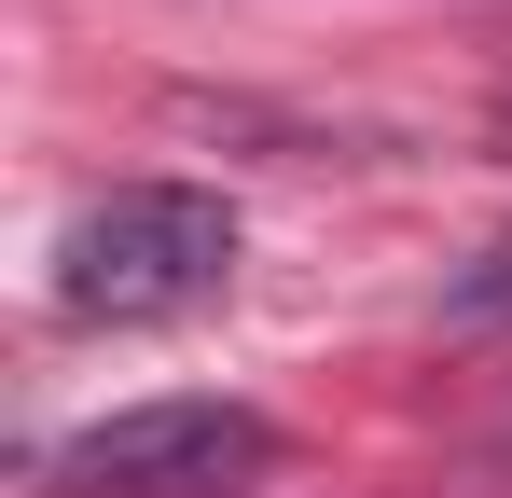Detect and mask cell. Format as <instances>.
<instances>
[{
	"label": "cell",
	"mask_w": 512,
	"mask_h": 498,
	"mask_svg": "<svg viewBox=\"0 0 512 498\" xmlns=\"http://www.w3.org/2000/svg\"><path fill=\"white\" fill-rule=\"evenodd\" d=\"M236 277V208L208 180H111L56 222V305L70 319H194L208 291Z\"/></svg>",
	"instance_id": "cell-1"
},
{
	"label": "cell",
	"mask_w": 512,
	"mask_h": 498,
	"mask_svg": "<svg viewBox=\"0 0 512 498\" xmlns=\"http://www.w3.org/2000/svg\"><path fill=\"white\" fill-rule=\"evenodd\" d=\"M277 471V429L250 402H208V388H180V402H111L84 415L56 457H42V485L56 498H222Z\"/></svg>",
	"instance_id": "cell-2"
},
{
	"label": "cell",
	"mask_w": 512,
	"mask_h": 498,
	"mask_svg": "<svg viewBox=\"0 0 512 498\" xmlns=\"http://www.w3.org/2000/svg\"><path fill=\"white\" fill-rule=\"evenodd\" d=\"M457 305H512V236L485 249V263H471V277H457Z\"/></svg>",
	"instance_id": "cell-3"
},
{
	"label": "cell",
	"mask_w": 512,
	"mask_h": 498,
	"mask_svg": "<svg viewBox=\"0 0 512 498\" xmlns=\"http://www.w3.org/2000/svg\"><path fill=\"white\" fill-rule=\"evenodd\" d=\"M499 153H512V111H499Z\"/></svg>",
	"instance_id": "cell-4"
},
{
	"label": "cell",
	"mask_w": 512,
	"mask_h": 498,
	"mask_svg": "<svg viewBox=\"0 0 512 498\" xmlns=\"http://www.w3.org/2000/svg\"><path fill=\"white\" fill-rule=\"evenodd\" d=\"M499 457H512V429H499Z\"/></svg>",
	"instance_id": "cell-5"
}]
</instances>
